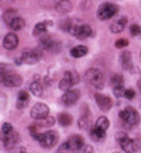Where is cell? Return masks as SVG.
<instances>
[{
    "label": "cell",
    "instance_id": "6da1fadb",
    "mask_svg": "<svg viewBox=\"0 0 141 153\" xmlns=\"http://www.w3.org/2000/svg\"><path fill=\"white\" fill-rule=\"evenodd\" d=\"M116 140L118 142L120 148L126 153H136L137 150H140V148H141L140 140L131 139L126 132H118V134L116 135Z\"/></svg>",
    "mask_w": 141,
    "mask_h": 153
},
{
    "label": "cell",
    "instance_id": "7a4b0ae2",
    "mask_svg": "<svg viewBox=\"0 0 141 153\" xmlns=\"http://www.w3.org/2000/svg\"><path fill=\"white\" fill-rule=\"evenodd\" d=\"M85 82L94 88H103L104 86V76L99 69H89L85 73Z\"/></svg>",
    "mask_w": 141,
    "mask_h": 153
},
{
    "label": "cell",
    "instance_id": "3957f363",
    "mask_svg": "<svg viewBox=\"0 0 141 153\" xmlns=\"http://www.w3.org/2000/svg\"><path fill=\"white\" fill-rule=\"evenodd\" d=\"M120 120L124 122V125H127V128L136 126L140 121V114L136 111V108L133 107H127L123 111H120Z\"/></svg>",
    "mask_w": 141,
    "mask_h": 153
},
{
    "label": "cell",
    "instance_id": "277c9868",
    "mask_svg": "<svg viewBox=\"0 0 141 153\" xmlns=\"http://www.w3.org/2000/svg\"><path fill=\"white\" fill-rule=\"evenodd\" d=\"M80 82V76L79 73H76L75 70H68L64 73L62 76L61 82H59V88L66 91V90H70L72 86H75L76 83H79Z\"/></svg>",
    "mask_w": 141,
    "mask_h": 153
},
{
    "label": "cell",
    "instance_id": "5b68a950",
    "mask_svg": "<svg viewBox=\"0 0 141 153\" xmlns=\"http://www.w3.org/2000/svg\"><path fill=\"white\" fill-rule=\"evenodd\" d=\"M0 80L7 87H19L20 84L23 83V77L19 73H14L11 70H4L0 74Z\"/></svg>",
    "mask_w": 141,
    "mask_h": 153
},
{
    "label": "cell",
    "instance_id": "8992f818",
    "mask_svg": "<svg viewBox=\"0 0 141 153\" xmlns=\"http://www.w3.org/2000/svg\"><path fill=\"white\" fill-rule=\"evenodd\" d=\"M38 142L41 145L42 148L45 149H51L54 148V145H56L58 142V135H56L55 131H45L42 132L40 136H38Z\"/></svg>",
    "mask_w": 141,
    "mask_h": 153
},
{
    "label": "cell",
    "instance_id": "52a82bcc",
    "mask_svg": "<svg viewBox=\"0 0 141 153\" xmlns=\"http://www.w3.org/2000/svg\"><path fill=\"white\" fill-rule=\"evenodd\" d=\"M118 11V7L113 3H103L100 4L98 10V17L100 20H110L112 17H114Z\"/></svg>",
    "mask_w": 141,
    "mask_h": 153
},
{
    "label": "cell",
    "instance_id": "ba28073f",
    "mask_svg": "<svg viewBox=\"0 0 141 153\" xmlns=\"http://www.w3.org/2000/svg\"><path fill=\"white\" fill-rule=\"evenodd\" d=\"M0 139H2V142H3V146H4V149H7V150H11V149L16 148V145L19 143L20 135H19V132H17L16 129H13V131H10L9 134L0 135Z\"/></svg>",
    "mask_w": 141,
    "mask_h": 153
},
{
    "label": "cell",
    "instance_id": "9c48e42d",
    "mask_svg": "<svg viewBox=\"0 0 141 153\" xmlns=\"http://www.w3.org/2000/svg\"><path fill=\"white\" fill-rule=\"evenodd\" d=\"M41 55L42 53L40 49H24L19 62L28 63V65H34V63H37L38 60L41 59Z\"/></svg>",
    "mask_w": 141,
    "mask_h": 153
},
{
    "label": "cell",
    "instance_id": "30bf717a",
    "mask_svg": "<svg viewBox=\"0 0 141 153\" xmlns=\"http://www.w3.org/2000/svg\"><path fill=\"white\" fill-rule=\"evenodd\" d=\"M40 47L48 52H54L55 53V52L61 51V42L58 41V39H55V38L50 37V35H45L44 38H41Z\"/></svg>",
    "mask_w": 141,
    "mask_h": 153
},
{
    "label": "cell",
    "instance_id": "8fae6325",
    "mask_svg": "<svg viewBox=\"0 0 141 153\" xmlns=\"http://www.w3.org/2000/svg\"><path fill=\"white\" fill-rule=\"evenodd\" d=\"M80 97V91L79 90H75V88H70V90H66L64 96L61 97V102L64 105L69 107V105H74Z\"/></svg>",
    "mask_w": 141,
    "mask_h": 153
},
{
    "label": "cell",
    "instance_id": "7c38bea8",
    "mask_svg": "<svg viewBox=\"0 0 141 153\" xmlns=\"http://www.w3.org/2000/svg\"><path fill=\"white\" fill-rule=\"evenodd\" d=\"M48 115H50V108L42 102H37L31 110V117L34 120H45Z\"/></svg>",
    "mask_w": 141,
    "mask_h": 153
},
{
    "label": "cell",
    "instance_id": "4fadbf2b",
    "mask_svg": "<svg viewBox=\"0 0 141 153\" xmlns=\"http://www.w3.org/2000/svg\"><path fill=\"white\" fill-rule=\"evenodd\" d=\"M92 34H93V31H92V28H90L88 24H80V25H76L75 27L72 35L75 38H78V39H86V38H89Z\"/></svg>",
    "mask_w": 141,
    "mask_h": 153
},
{
    "label": "cell",
    "instance_id": "5bb4252c",
    "mask_svg": "<svg viewBox=\"0 0 141 153\" xmlns=\"http://www.w3.org/2000/svg\"><path fill=\"white\" fill-rule=\"evenodd\" d=\"M66 145H68V148L70 149V152H79V150L83 149L85 140L79 135H72L69 139L66 140Z\"/></svg>",
    "mask_w": 141,
    "mask_h": 153
},
{
    "label": "cell",
    "instance_id": "9a60e30c",
    "mask_svg": "<svg viewBox=\"0 0 141 153\" xmlns=\"http://www.w3.org/2000/svg\"><path fill=\"white\" fill-rule=\"evenodd\" d=\"M94 98H96V104H98V107L102 110V111H109V110L112 108V98L109 97V96L96 93L94 94Z\"/></svg>",
    "mask_w": 141,
    "mask_h": 153
},
{
    "label": "cell",
    "instance_id": "2e32d148",
    "mask_svg": "<svg viewBox=\"0 0 141 153\" xmlns=\"http://www.w3.org/2000/svg\"><path fill=\"white\" fill-rule=\"evenodd\" d=\"M17 45H19V37H17L14 33L7 34V35L4 37V39H3V47H4L7 51H13V49H16Z\"/></svg>",
    "mask_w": 141,
    "mask_h": 153
},
{
    "label": "cell",
    "instance_id": "e0dca14e",
    "mask_svg": "<svg viewBox=\"0 0 141 153\" xmlns=\"http://www.w3.org/2000/svg\"><path fill=\"white\" fill-rule=\"evenodd\" d=\"M120 63L126 70H131L133 68V60H131V53L130 52H123L120 56Z\"/></svg>",
    "mask_w": 141,
    "mask_h": 153
},
{
    "label": "cell",
    "instance_id": "ac0fdd59",
    "mask_svg": "<svg viewBox=\"0 0 141 153\" xmlns=\"http://www.w3.org/2000/svg\"><path fill=\"white\" fill-rule=\"evenodd\" d=\"M72 9V3L69 0H59L55 4V10L58 13H69Z\"/></svg>",
    "mask_w": 141,
    "mask_h": 153
},
{
    "label": "cell",
    "instance_id": "d6986e66",
    "mask_svg": "<svg viewBox=\"0 0 141 153\" xmlns=\"http://www.w3.org/2000/svg\"><path fill=\"white\" fill-rule=\"evenodd\" d=\"M90 138L96 142H100V140H103L106 138V131H102V129H98L96 126H93L92 129H90Z\"/></svg>",
    "mask_w": 141,
    "mask_h": 153
},
{
    "label": "cell",
    "instance_id": "ffe728a7",
    "mask_svg": "<svg viewBox=\"0 0 141 153\" xmlns=\"http://www.w3.org/2000/svg\"><path fill=\"white\" fill-rule=\"evenodd\" d=\"M75 27H76V24H75V21H72V20H69V19H66V20H64L61 24H59V28H61L62 31H65V33H74V30H75Z\"/></svg>",
    "mask_w": 141,
    "mask_h": 153
},
{
    "label": "cell",
    "instance_id": "44dd1931",
    "mask_svg": "<svg viewBox=\"0 0 141 153\" xmlns=\"http://www.w3.org/2000/svg\"><path fill=\"white\" fill-rule=\"evenodd\" d=\"M126 23H127L126 19H120L118 21H116V23H113L112 25H110V31L114 34L122 33L123 30H124V27H126Z\"/></svg>",
    "mask_w": 141,
    "mask_h": 153
},
{
    "label": "cell",
    "instance_id": "7402d4cb",
    "mask_svg": "<svg viewBox=\"0 0 141 153\" xmlns=\"http://www.w3.org/2000/svg\"><path fill=\"white\" fill-rule=\"evenodd\" d=\"M86 53H88V48L85 45H78V47L70 49V56H74V58H82Z\"/></svg>",
    "mask_w": 141,
    "mask_h": 153
},
{
    "label": "cell",
    "instance_id": "603a6c76",
    "mask_svg": "<svg viewBox=\"0 0 141 153\" xmlns=\"http://www.w3.org/2000/svg\"><path fill=\"white\" fill-rule=\"evenodd\" d=\"M16 17H19V16H17V10H14V9H9L3 13V20H4V23L7 24V25H9Z\"/></svg>",
    "mask_w": 141,
    "mask_h": 153
},
{
    "label": "cell",
    "instance_id": "cb8c5ba5",
    "mask_svg": "<svg viewBox=\"0 0 141 153\" xmlns=\"http://www.w3.org/2000/svg\"><path fill=\"white\" fill-rule=\"evenodd\" d=\"M24 25H26V21H24L21 17H16V19L9 24V27L13 30V31H19V30H23Z\"/></svg>",
    "mask_w": 141,
    "mask_h": 153
},
{
    "label": "cell",
    "instance_id": "d4e9b609",
    "mask_svg": "<svg viewBox=\"0 0 141 153\" xmlns=\"http://www.w3.org/2000/svg\"><path fill=\"white\" fill-rule=\"evenodd\" d=\"M30 91H31L34 96H37V97L42 96V86H41V83L38 82V79L30 84Z\"/></svg>",
    "mask_w": 141,
    "mask_h": 153
},
{
    "label": "cell",
    "instance_id": "484cf974",
    "mask_svg": "<svg viewBox=\"0 0 141 153\" xmlns=\"http://www.w3.org/2000/svg\"><path fill=\"white\" fill-rule=\"evenodd\" d=\"M109 120L106 118V117H99L98 121L94 122V126L98 128V129H102V131H106L109 128Z\"/></svg>",
    "mask_w": 141,
    "mask_h": 153
},
{
    "label": "cell",
    "instance_id": "4316f807",
    "mask_svg": "<svg viewBox=\"0 0 141 153\" xmlns=\"http://www.w3.org/2000/svg\"><path fill=\"white\" fill-rule=\"evenodd\" d=\"M58 121H59V125L62 126H68L70 125V122H72V117L69 114H66V112H62L58 115Z\"/></svg>",
    "mask_w": 141,
    "mask_h": 153
},
{
    "label": "cell",
    "instance_id": "83f0119b",
    "mask_svg": "<svg viewBox=\"0 0 141 153\" xmlns=\"http://www.w3.org/2000/svg\"><path fill=\"white\" fill-rule=\"evenodd\" d=\"M51 23H38L35 27H34L33 30V35H35V37H38V35H41V34H44L45 31H47V25Z\"/></svg>",
    "mask_w": 141,
    "mask_h": 153
},
{
    "label": "cell",
    "instance_id": "f1b7e54d",
    "mask_svg": "<svg viewBox=\"0 0 141 153\" xmlns=\"http://www.w3.org/2000/svg\"><path fill=\"white\" fill-rule=\"evenodd\" d=\"M27 102H28V93L27 91H20L19 93V101H17V107L19 108H23V107L27 105Z\"/></svg>",
    "mask_w": 141,
    "mask_h": 153
},
{
    "label": "cell",
    "instance_id": "f546056e",
    "mask_svg": "<svg viewBox=\"0 0 141 153\" xmlns=\"http://www.w3.org/2000/svg\"><path fill=\"white\" fill-rule=\"evenodd\" d=\"M79 128L80 129H88L90 126V117H89V114H86V115H83V117H80L79 118Z\"/></svg>",
    "mask_w": 141,
    "mask_h": 153
},
{
    "label": "cell",
    "instance_id": "4dcf8cb0",
    "mask_svg": "<svg viewBox=\"0 0 141 153\" xmlns=\"http://www.w3.org/2000/svg\"><path fill=\"white\" fill-rule=\"evenodd\" d=\"M123 76L122 74H113L112 76V86L116 87V86H123Z\"/></svg>",
    "mask_w": 141,
    "mask_h": 153
},
{
    "label": "cell",
    "instance_id": "1f68e13d",
    "mask_svg": "<svg viewBox=\"0 0 141 153\" xmlns=\"http://www.w3.org/2000/svg\"><path fill=\"white\" fill-rule=\"evenodd\" d=\"M124 87L123 86H116V87H113V93H114V96L116 97H122V96H124Z\"/></svg>",
    "mask_w": 141,
    "mask_h": 153
},
{
    "label": "cell",
    "instance_id": "d6a6232c",
    "mask_svg": "<svg viewBox=\"0 0 141 153\" xmlns=\"http://www.w3.org/2000/svg\"><path fill=\"white\" fill-rule=\"evenodd\" d=\"M130 33H131V35H138V34L141 33V28H140V25L138 24H131L130 25Z\"/></svg>",
    "mask_w": 141,
    "mask_h": 153
},
{
    "label": "cell",
    "instance_id": "836d02e7",
    "mask_svg": "<svg viewBox=\"0 0 141 153\" xmlns=\"http://www.w3.org/2000/svg\"><path fill=\"white\" fill-rule=\"evenodd\" d=\"M124 97H126L127 100H133V98L136 97V91H134L133 88H127L126 91H124Z\"/></svg>",
    "mask_w": 141,
    "mask_h": 153
},
{
    "label": "cell",
    "instance_id": "e575fe53",
    "mask_svg": "<svg viewBox=\"0 0 141 153\" xmlns=\"http://www.w3.org/2000/svg\"><path fill=\"white\" fill-rule=\"evenodd\" d=\"M114 45H116V48H120V49H122V48H126L127 45H128V41L124 39V38H122V39H117Z\"/></svg>",
    "mask_w": 141,
    "mask_h": 153
},
{
    "label": "cell",
    "instance_id": "d590c367",
    "mask_svg": "<svg viewBox=\"0 0 141 153\" xmlns=\"http://www.w3.org/2000/svg\"><path fill=\"white\" fill-rule=\"evenodd\" d=\"M54 124H55V120H54L52 117H50V115H48L47 118L44 120V122H42L41 125H45V126H52V125H54Z\"/></svg>",
    "mask_w": 141,
    "mask_h": 153
},
{
    "label": "cell",
    "instance_id": "8d00e7d4",
    "mask_svg": "<svg viewBox=\"0 0 141 153\" xmlns=\"http://www.w3.org/2000/svg\"><path fill=\"white\" fill-rule=\"evenodd\" d=\"M30 134H31V136H33L34 139H38V136L41 135V134H38L37 126H30Z\"/></svg>",
    "mask_w": 141,
    "mask_h": 153
},
{
    "label": "cell",
    "instance_id": "74e56055",
    "mask_svg": "<svg viewBox=\"0 0 141 153\" xmlns=\"http://www.w3.org/2000/svg\"><path fill=\"white\" fill-rule=\"evenodd\" d=\"M58 153H70V149L68 148V145H66V142L64 145H62L61 148H59V150H58Z\"/></svg>",
    "mask_w": 141,
    "mask_h": 153
},
{
    "label": "cell",
    "instance_id": "f35d334b",
    "mask_svg": "<svg viewBox=\"0 0 141 153\" xmlns=\"http://www.w3.org/2000/svg\"><path fill=\"white\" fill-rule=\"evenodd\" d=\"M80 152H82V153H94L93 152V148H92V146H89V145H85L83 149H82Z\"/></svg>",
    "mask_w": 141,
    "mask_h": 153
},
{
    "label": "cell",
    "instance_id": "ab89813d",
    "mask_svg": "<svg viewBox=\"0 0 141 153\" xmlns=\"http://www.w3.org/2000/svg\"><path fill=\"white\" fill-rule=\"evenodd\" d=\"M138 88H140V91H141V79L138 80Z\"/></svg>",
    "mask_w": 141,
    "mask_h": 153
}]
</instances>
